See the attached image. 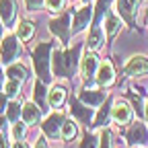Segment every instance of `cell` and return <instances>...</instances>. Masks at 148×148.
Instances as JSON below:
<instances>
[{"label":"cell","mask_w":148,"mask_h":148,"mask_svg":"<svg viewBox=\"0 0 148 148\" xmlns=\"http://www.w3.org/2000/svg\"><path fill=\"white\" fill-rule=\"evenodd\" d=\"M121 23H123V18H121L115 10H109V12H107V16H105V35H107L109 43L113 41V39H115V35L119 33Z\"/></svg>","instance_id":"e0dca14e"},{"label":"cell","mask_w":148,"mask_h":148,"mask_svg":"<svg viewBox=\"0 0 148 148\" xmlns=\"http://www.w3.org/2000/svg\"><path fill=\"white\" fill-rule=\"evenodd\" d=\"M144 117H146V121H148V103H146V107H144Z\"/></svg>","instance_id":"74e56055"},{"label":"cell","mask_w":148,"mask_h":148,"mask_svg":"<svg viewBox=\"0 0 148 148\" xmlns=\"http://www.w3.org/2000/svg\"><path fill=\"white\" fill-rule=\"evenodd\" d=\"M41 115H43V111H41V107L37 105L35 101H29V103L23 105V121L27 125H35L37 121L41 119Z\"/></svg>","instance_id":"ffe728a7"},{"label":"cell","mask_w":148,"mask_h":148,"mask_svg":"<svg viewBox=\"0 0 148 148\" xmlns=\"http://www.w3.org/2000/svg\"><path fill=\"white\" fill-rule=\"evenodd\" d=\"M0 18L6 29L16 23V0H0Z\"/></svg>","instance_id":"2e32d148"},{"label":"cell","mask_w":148,"mask_h":148,"mask_svg":"<svg viewBox=\"0 0 148 148\" xmlns=\"http://www.w3.org/2000/svg\"><path fill=\"white\" fill-rule=\"evenodd\" d=\"M23 53V43L14 35H4V39L0 41V62L4 66H10L16 62V58Z\"/></svg>","instance_id":"3957f363"},{"label":"cell","mask_w":148,"mask_h":148,"mask_svg":"<svg viewBox=\"0 0 148 148\" xmlns=\"http://www.w3.org/2000/svg\"><path fill=\"white\" fill-rule=\"evenodd\" d=\"M125 142L130 146H148V130H146V125L140 119L132 121V125L127 127Z\"/></svg>","instance_id":"30bf717a"},{"label":"cell","mask_w":148,"mask_h":148,"mask_svg":"<svg viewBox=\"0 0 148 148\" xmlns=\"http://www.w3.org/2000/svg\"><path fill=\"white\" fill-rule=\"evenodd\" d=\"M99 148H111V132L107 127H103V132L99 134Z\"/></svg>","instance_id":"4dcf8cb0"},{"label":"cell","mask_w":148,"mask_h":148,"mask_svg":"<svg viewBox=\"0 0 148 148\" xmlns=\"http://www.w3.org/2000/svg\"><path fill=\"white\" fill-rule=\"evenodd\" d=\"M64 121H66V115H64V113H60V111H53V113H49V115L43 119V123H41L43 134H45L47 138H51V140L60 138Z\"/></svg>","instance_id":"52a82bcc"},{"label":"cell","mask_w":148,"mask_h":148,"mask_svg":"<svg viewBox=\"0 0 148 148\" xmlns=\"http://www.w3.org/2000/svg\"><path fill=\"white\" fill-rule=\"evenodd\" d=\"M95 82L99 86H103V88H107V86H111L115 82V70H113V64L109 60L101 62V66L97 70V76H95Z\"/></svg>","instance_id":"5bb4252c"},{"label":"cell","mask_w":148,"mask_h":148,"mask_svg":"<svg viewBox=\"0 0 148 148\" xmlns=\"http://www.w3.org/2000/svg\"><path fill=\"white\" fill-rule=\"evenodd\" d=\"M66 97H68L66 86H62V84H53V86L47 90V103H49V109H60V107L66 103Z\"/></svg>","instance_id":"d6986e66"},{"label":"cell","mask_w":148,"mask_h":148,"mask_svg":"<svg viewBox=\"0 0 148 148\" xmlns=\"http://www.w3.org/2000/svg\"><path fill=\"white\" fill-rule=\"evenodd\" d=\"M0 148H8V142H6V134L0 132Z\"/></svg>","instance_id":"836d02e7"},{"label":"cell","mask_w":148,"mask_h":148,"mask_svg":"<svg viewBox=\"0 0 148 148\" xmlns=\"http://www.w3.org/2000/svg\"><path fill=\"white\" fill-rule=\"evenodd\" d=\"M99 66H101V58L97 56V51L86 49V53L82 56V60H80V76L84 78V82L95 80Z\"/></svg>","instance_id":"5b68a950"},{"label":"cell","mask_w":148,"mask_h":148,"mask_svg":"<svg viewBox=\"0 0 148 148\" xmlns=\"http://www.w3.org/2000/svg\"><path fill=\"white\" fill-rule=\"evenodd\" d=\"M132 148H136V146H132ZM138 148H140V146H138Z\"/></svg>","instance_id":"60d3db41"},{"label":"cell","mask_w":148,"mask_h":148,"mask_svg":"<svg viewBox=\"0 0 148 148\" xmlns=\"http://www.w3.org/2000/svg\"><path fill=\"white\" fill-rule=\"evenodd\" d=\"M45 6L49 12H62L66 6V0H45Z\"/></svg>","instance_id":"f546056e"},{"label":"cell","mask_w":148,"mask_h":148,"mask_svg":"<svg viewBox=\"0 0 148 148\" xmlns=\"http://www.w3.org/2000/svg\"><path fill=\"white\" fill-rule=\"evenodd\" d=\"M86 49L90 51H99L105 43V33H103V27L101 25H92L90 31H88V37H86Z\"/></svg>","instance_id":"ac0fdd59"},{"label":"cell","mask_w":148,"mask_h":148,"mask_svg":"<svg viewBox=\"0 0 148 148\" xmlns=\"http://www.w3.org/2000/svg\"><path fill=\"white\" fill-rule=\"evenodd\" d=\"M123 74L125 76H146L148 74V56H132L125 66H123Z\"/></svg>","instance_id":"4fadbf2b"},{"label":"cell","mask_w":148,"mask_h":148,"mask_svg":"<svg viewBox=\"0 0 148 148\" xmlns=\"http://www.w3.org/2000/svg\"><path fill=\"white\" fill-rule=\"evenodd\" d=\"M6 76H8V78H14V80L25 82V80L29 78V68L23 66L21 62H14V64L6 66Z\"/></svg>","instance_id":"7402d4cb"},{"label":"cell","mask_w":148,"mask_h":148,"mask_svg":"<svg viewBox=\"0 0 148 148\" xmlns=\"http://www.w3.org/2000/svg\"><path fill=\"white\" fill-rule=\"evenodd\" d=\"M33 148H47V140H45V138H37Z\"/></svg>","instance_id":"d6a6232c"},{"label":"cell","mask_w":148,"mask_h":148,"mask_svg":"<svg viewBox=\"0 0 148 148\" xmlns=\"http://www.w3.org/2000/svg\"><path fill=\"white\" fill-rule=\"evenodd\" d=\"M33 101L41 107L43 113H47V107H49V103H47V90H45V82H41L39 78H37L35 84H33Z\"/></svg>","instance_id":"44dd1931"},{"label":"cell","mask_w":148,"mask_h":148,"mask_svg":"<svg viewBox=\"0 0 148 148\" xmlns=\"http://www.w3.org/2000/svg\"><path fill=\"white\" fill-rule=\"evenodd\" d=\"M0 66H2V62H0ZM4 88V74H2V68H0V90Z\"/></svg>","instance_id":"d590c367"},{"label":"cell","mask_w":148,"mask_h":148,"mask_svg":"<svg viewBox=\"0 0 148 148\" xmlns=\"http://www.w3.org/2000/svg\"><path fill=\"white\" fill-rule=\"evenodd\" d=\"M111 119L117 125H130L134 121V107L125 99H117L113 103V109H111Z\"/></svg>","instance_id":"8992f818"},{"label":"cell","mask_w":148,"mask_h":148,"mask_svg":"<svg viewBox=\"0 0 148 148\" xmlns=\"http://www.w3.org/2000/svg\"><path fill=\"white\" fill-rule=\"evenodd\" d=\"M72 12H62L60 16H56L49 21V33L56 35L60 39V45H68L70 43V35H72Z\"/></svg>","instance_id":"277c9868"},{"label":"cell","mask_w":148,"mask_h":148,"mask_svg":"<svg viewBox=\"0 0 148 148\" xmlns=\"http://www.w3.org/2000/svg\"><path fill=\"white\" fill-rule=\"evenodd\" d=\"M92 2V0H82V4H90Z\"/></svg>","instance_id":"f35d334b"},{"label":"cell","mask_w":148,"mask_h":148,"mask_svg":"<svg viewBox=\"0 0 148 148\" xmlns=\"http://www.w3.org/2000/svg\"><path fill=\"white\" fill-rule=\"evenodd\" d=\"M76 136H78V125H76V121H74V119H66L64 125H62L60 138H62L64 142H72Z\"/></svg>","instance_id":"d4e9b609"},{"label":"cell","mask_w":148,"mask_h":148,"mask_svg":"<svg viewBox=\"0 0 148 148\" xmlns=\"http://www.w3.org/2000/svg\"><path fill=\"white\" fill-rule=\"evenodd\" d=\"M4 35V23H2V18H0V37Z\"/></svg>","instance_id":"8d00e7d4"},{"label":"cell","mask_w":148,"mask_h":148,"mask_svg":"<svg viewBox=\"0 0 148 148\" xmlns=\"http://www.w3.org/2000/svg\"><path fill=\"white\" fill-rule=\"evenodd\" d=\"M10 136H12V140L14 142H18V140H25V136H27V123L25 121H14L12 123V127H10Z\"/></svg>","instance_id":"83f0119b"},{"label":"cell","mask_w":148,"mask_h":148,"mask_svg":"<svg viewBox=\"0 0 148 148\" xmlns=\"http://www.w3.org/2000/svg\"><path fill=\"white\" fill-rule=\"evenodd\" d=\"M107 92H105V88L101 86V88H90V86H82L80 88V92H78V99L82 101V103H86L88 107H101L105 101H107Z\"/></svg>","instance_id":"7c38bea8"},{"label":"cell","mask_w":148,"mask_h":148,"mask_svg":"<svg viewBox=\"0 0 148 148\" xmlns=\"http://www.w3.org/2000/svg\"><path fill=\"white\" fill-rule=\"evenodd\" d=\"M25 6L29 12H37L41 6H45V0H25Z\"/></svg>","instance_id":"1f68e13d"},{"label":"cell","mask_w":148,"mask_h":148,"mask_svg":"<svg viewBox=\"0 0 148 148\" xmlns=\"http://www.w3.org/2000/svg\"><path fill=\"white\" fill-rule=\"evenodd\" d=\"M111 109H113V101H111V97H107V101L101 105V109L97 111L95 119H92L90 130H103V127L111 121Z\"/></svg>","instance_id":"9a60e30c"},{"label":"cell","mask_w":148,"mask_h":148,"mask_svg":"<svg viewBox=\"0 0 148 148\" xmlns=\"http://www.w3.org/2000/svg\"><path fill=\"white\" fill-rule=\"evenodd\" d=\"M70 113L74 119H78L84 125H90L92 119H95V109H90L86 103H82L78 97H72L70 99Z\"/></svg>","instance_id":"9c48e42d"},{"label":"cell","mask_w":148,"mask_h":148,"mask_svg":"<svg viewBox=\"0 0 148 148\" xmlns=\"http://www.w3.org/2000/svg\"><path fill=\"white\" fill-rule=\"evenodd\" d=\"M4 115L8 117V121H18L23 117V107H21V103L18 101H10L8 105H6V111H4Z\"/></svg>","instance_id":"484cf974"},{"label":"cell","mask_w":148,"mask_h":148,"mask_svg":"<svg viewBox=\"0 0 148 148\" xmlns=\"http://www.w3.org/2000/svg\"><path fill=\"white\" fill-rule=\"evenodd\" d=\"M92 16H95V6L90 4H84L82 8H78L72 16V35H76L80 31H84L88 27V23H92Z\"/></svg>","instance_id":"8fae6325"},{"label":"cell","mask_w":148,"mask_h":148,"mask_svg":"<svg viewBox=\"0 0 148 148\" xmlns=\"http://www.w3.org/2000/svg\"><path fill=\"white\" fill-rule=\"evenodd\" d=\"M53 47H56L53 41H41L31 51L35 74H37V78L41 82H45V84H49L53 80V70H51V51H53Z\"/></svg>","instance_id":"7a4b0ae2"},{"label":"cell","mask_w":148,"mask_h":148,"mask_svg":"<svg viewBox=\"0 0 148 148\" xmlns=\"http://www.w3.org/2000/svg\"><path fill=\"white\" fill-rule=\"evenodd\" d=\"M78 148H99V138L95 134H90L88 130H86V134L82 136V142Z\"/></svg>","instance_id":"f1b7e54d"},{"label":"cell","mask_w":148,"mask_h":148,"mask_svg":"<svg viewBox=\"0 0 148 148\" xmlns=\"http://www.w3.org/2000/svg\"><path fill=\"white\" fill-rule=\"evenodd\" d=\"M21 86H23V82L21 80H14V78H8L6 82H4V88H2V92L8 97V99H16L18 97V92H21Z\"/></svg>","instance_id":"4316f807"},{"label":"cell","mask_w":148,"mask_h":148,"mask_svg":"<svg viewBox=\"0 0 148 148\" xmlns=\"http://www.w3.org/2000/svg\"><path fill=\"white\" fill-rule=\"evenodd\" d=\"M16 37L21 41H31L33 39V35H35V25L31 23V21H21L16 25Z\"/></svg>","instance_id":"603a6c76"},{"label":"cell","mask_w":148,"mask_h":148,"mask_svg":"<svg viewBox=\"0 0 148 148\" xmlns=\"http://www.w3.org/2000/svg\"><path fill=\"white\" fill-rule=\"evenodd\" d=\"M111 2H113V0H97V4H95V16H92V25H101V23L105 21Z\"/></svg>","instance_id":"cb8c5ba5"},{"label":"cell","mask_w":148,"mask_h":148,"mask_svg":"<svg viewBox=\"0 0 148 148\" xmlns=\"http://www.w3.org/2000/svg\"><path fill=\"white\" fill-rule=\"evenodd\" d=\"M142 0H117V8L115 12L125 21V25L130 29L136 27V14H138V6Z\"/></svg>","instance_id":"ba28073f"},{"label":"cell","mask_w":148,"mask_h":148,"mask_svg":"<svg viewBox=\"0 0 148 148\" xmlns=\"http://www.w3.org/2000/svg\"><path fill=\"white\" fill-rule=\"evenodd\" d=\"M12 148H29V144H27L25 140H18V142L12 144Z\"/></svg>","instance_id":"e575fe53"},{"label":"cell","mask_w":148,"mask_h":148,"mask_svg":"<svg viewBox=\"0 0 148 148\" xmlns=\"http://www.w3.org/2000/svg\"><path fill=\"white\" fill-rule=\"evenodd\" d=\"M146 21H148V14H146Z\"/></svg>","instance_id":"ab89813d"},{"label":"cell","mask_w":148,"mask_h":148,"mask_svg":"<svg viewBox=\"0 0 148 148\" xmlns=\"http://www.w3.org/2000/svg\"><path fill=\"white\" fill-rule=\"evenodd\" d=\"M86 43H76L72 49H64V45H56L51 51V70L58 78H72L80 70V51Z\"/></svg>","instance_id":"6da1fadb"}]
</instances>
